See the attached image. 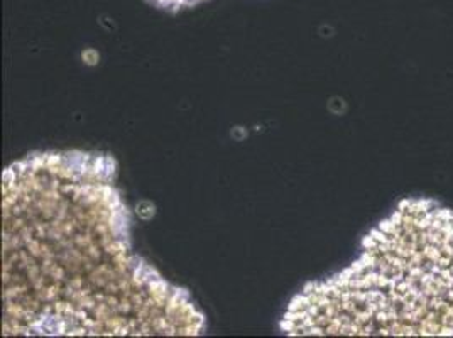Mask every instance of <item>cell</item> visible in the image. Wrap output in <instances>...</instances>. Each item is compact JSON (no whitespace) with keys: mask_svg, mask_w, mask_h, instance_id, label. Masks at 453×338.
Wrapping results in <instances>:
<instances>
[{"mask_svg":"<svg viewBox=\"0 0 453 338\" xmlns=\"http://www.w3.org/2000/svg\"><path fill=\"white\" fill-rule=\"evenodd\" d=\"M289 330L302 335H453V210L404 200L359 259L306 291Z\"/></svg>","mask_w":453,"mask_h":338,"instance_id":"cell-1","label":"cell"},{"mask_svg":"<svg viewBox=\"0 0 453 338\" xmlns=\"http://www.w3.org/2000/svg\"><path fill=\"white\" fill-rule=\"evenodd\" d=\"M159 7H166V9H180V7H188L193 4H198L202 0H154Z\"/></svg>","mask_w":453,"mask_h":338,"instance_id":"cell-2","label":"cell"}]
</instances>
